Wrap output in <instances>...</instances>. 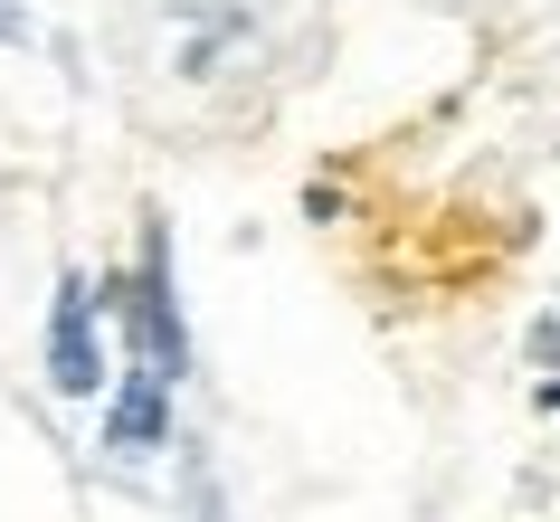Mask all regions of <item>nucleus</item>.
<instances>
[{
  "label": "nucleus",
  "mask_w": 560,
  "mask_h": 522,
  "mask_svg": "<svg viewBox=\"0 0 560 522\" xmlns=\"http://www.w3.org/2000/svg\"><path fill=\"white\" fill-rule=\"evenodd\" d=\"M124 333H133V361L162 380L190 371V323H180V294H172V229L143 219V266H133V286H124Z\"/></svg>",
  "instance_id": "f257e3e1"
},
{
  "label": "nucleus",
  "mask_w": 560,
  "mask_h": 522,
  "mask_svg": "<svg viewBox=\"0 0 560 522\" xmlns=\"http://www.w3.org/2000/svg\"><path fill=\"white\" fill-rule=\"evenodd\" d=\"M0 38H20V10H10V0H0Z\"/></svg>",
  "instance_id": "39448f33"
},
{
  "label": "nucleus",
  "mask_w": 560,
  "mask_h": 522,
  "mask_svg": "<svg viewBox=\"0 0 560 522\" xmlns=\"http://www.w3.org/2000/svg\"><path fill=\"white\" fill-rule=\"evenodd\" d=\"M172 390L180 380H162V371H133L115 380V408H105V456H152V446H172Z\"/></svg>",
  "instance_id": "7ed1b4c3"
},
{
  "label": "nucleus",
  "mask_w": 560,
  "mask_h": 522,
  "mask_svg": "<svg viewBox=\"0 0 560 522\" xmlns=\"http://www.w3.org/2000/svg\"><path fill=\"white\" fill-rule=\"evenodd\" d=\"M48 390L58 399H105V323H95V276L67 266L48 304Z\"/></svg>",
  "instance_id": "f03ea898"
},
{
  "label": "nucleus",
  "mask_w": 560,
  "mask_h": 522,
  "mask_svg": "<svg viewBox=\"0 0 560 522\" xmlns=\"http://www.w3.org/2000/svg\"><path fill=\"white\" fill-rule=\"evenodd\" d=\"M532 351H541V361H560V323H541V343H532Z\"/></svg>",
  "instance_id": "20e7f679"
}]
</instances>
